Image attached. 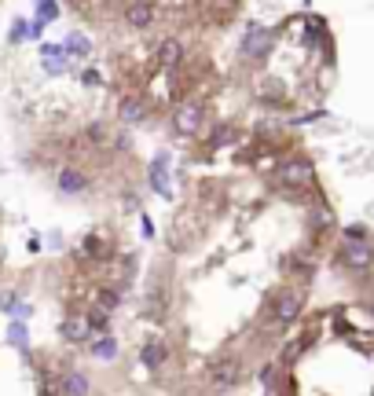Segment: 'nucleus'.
Returning a JSON list of instances; mask_svg holds the SVG:
<instances>
[{"mask_svg": "<svg viewBox=\"0 0 374 396\" xmlns=\"http://www.w3.org/2000/svg\"><path fill=\"white\" fill-rule=\"evenodd\" d=\"M272 48H275V30L253 23L250 30H246V37H242V48H239V51H242V59L261 62V59H268V56H272Z\"/></svg>", "mask_w": 374, "mask_h": 396, "instance_id": "5", "label": "nucleus"}, {"mask_svg": "<svg viewBox=\"0 0 374 396\" xmlns=\"http://www.w3.org/2000/svg\"><path fill=\"white\" fill-rule=\"evenodd\" d=\"M110 316H114V312H106V308H100V305H92L89 312H84V323H89L92 338H95V334H106V330H110Z\"/></svg>", "mask_w": 374, "mask_h": 396, "instance_id": "22", "label": "nucleus"}, {"mask_svg": "<svg viewBox=\"0 0 374 396\" xmlns=\"http://www.w3.org/2000/svg\"><path fill=\"white\" fill-rule=\"evenodd\" d=\"M59 393H62V396H89V393H92L89 374L78 371V367H67V371L59 374Z\"/></svg>", "mask_w": 374, "mask_h": 396, "instance_id": "16", "label": "nucleus"}, {"mask_svg": "<svg viewBox=\"0 0 374 396\" xmlns=\"http://www.w3.org/2000/svg\"><path fill=\"white\" fill-rule=\"evenodd\" d=\"M209 125V106L202 100H180L169 110V132L176 140H198Z\"/></svg>", "mask_w": 374, "mask_h": 396, "instance_id": "1", "label": "nucleus"}, {"mask_svg": "<svg viewBox=\"0 0 374 396\" xmlns=\"http://www.w3.org/2000/svg\"><path fill=\"white\" fill-rule=\"evenodd\" d=\"M40 62H45V73H67V67H70V56H67V48L62 45H45L40 48Z\"/></svg>", "mask_w": 374, "mask_h": 396, "instance_id": "19", "label": "nucleus"}, {"mask_svg": "<svg viewBox=\"0 0 374 396\" xmlns=\"http://www.w3.org/2000/svg\"><path fill=\"white\" fill-rule=\"evenodd\" d=\"M165 316H169V294H165V286L154 279L140 301V319H147V323H165Z\"/></svg>", "mask_w": 374, "mask_h": 396, "instance_id": "8", "label": "nucleus"}, {"mask_svg": "<svg viewBox=\"0 0 374 396\" xmlns=\"http://www.w3.org/2000/svg\"><path fill=\"white\" fill-rule=\"evenodd\" d=\"M81 84H84V89H100V84H103V73H100V70H81Z\"/></svg>", "mask_w": 374, "mask_h": 396, "instance_id": "28", "label": "nucleus"}, {"mask_svg": "<svg viewBox=\"0 0 374 396\" xmlns=\"http://www.w3.org/2000/svg\"><path fill=\"white\" fill-rule=\"evenodd\" d=\"M253 92H257V100H261L264 106H279V103H283V89L275 84V78L257 81V89H253Z\"/></svg>", "mask_w": 374, "mask_h": 396, "instance_id": "23", "label": "nucleus"}, {"mask_svg": "<svg viewBox=\"0 0 374 396\" xmlns=\"http://www.w3.org/2000/svg\"><path fill=\"white\" fill-rule=\"evenodd\" d=\"M312 180H316V169H312L308 158H286V162H279L275 173H272V184L279 191H290V195L312 187Z\"/></svg>", "mask_w": 374, "mask_h": 396, "instance_id": "2", "label": "nucleus"}, {"mask_svg": "<svg viewBox=\"0 0 374 396\" xmlns=\"http://www.w3.org/2000/svg\"><path fill=\"white\" fill-rule=\"evenodd\" d=\"M59 338L70 341V345H89L92 341V330L84 323V312H70L67 319L59 323Z\"/></svg>", "mask_w": 374, "mask_h": 396, "instance_id": "13", "label": "nucleus"}, {"mask_svg": "<svg viewBox=\"0 0 374 396\" xmlns=\"http://www.w3.org/2000/svg\"><path fill=\"white\" fill-rule=\"evenodd\" d=\"M154 19H158V8L151 0H129V4H125V23L132 30H151Z\"/></svg>", "mask_w": 374, "mask_h": 396, "instance_id": "14", "label": "nucleus"}, {"mask_svg": "<svg viewBox=\"0 0 374 396\" xmlns=\"http://www.w3.org/2000/svg\"><path fill=\"white\" fill-rule=\"evenodd\" d=\"M125 290H129V286H121V283H100V286L92 290V305H100V308H106V312H114V308L125 301Z\"/></svg>", "mask_w": 374, "mask_h": 396, "instance_id": "17", "label": "nucleus"}, {"mask_svg": "<svg viewBox=\"0 0 374 396\" xmlns=\"http://www.w3.org/2000/svg\"><path fill=\"white\" fill-rule=\"evenodd\" d=\"M191 239H195V228H191V213H180V217L169 224V235H165V246L169 253H184Z\"/></svg>", "mask_w": 374, "mask_h": 396, "instance_id": "12", "label": "nucleus"}, {"mask_svg": "<svg viewBox=\"0 0 374 396\" xmlns=\"http://www.w3.org/2000/svg\"><path fill=\"white\" fill-rule=\"evenodd\" d=\"M338 264H341V268H349V272H363V268H371V264H374V253H371L367 242H345V246H341V253H338Z\"/></svg>", "mask_w": 374, "mask_h": 396, "instance_id": "11", "label": "nucleus"}, {"mask_svg": "<svg viewBox=\"0 0 374 396\" xmlns=\"http://www.w3.org/2000/svg\"><path fill=\"white\" fill-rule=\"evenodd\" d=\"M8 345H15V349H30L26 319H12V327H8Z\"/></svg>", "mask_w": 374, "mask_h": 396, "instance_id": "25", "label": "nucleus"}, {"mask_svg": "<svg viewBox=\"0 0 374 396\" xmlns=\"http://www.w3.org/2000/svg\"><path fill=\"white\" fill-rule=\"evenodd\" d=\"M301 312H305V294H301V286H283V290L268 301V323H275V327L297 323Z\"/></svg>", "mask_w": 374, "mask_h": 396, "instance_id": "3", "label": "nucleus"}, {"mask_svg": "<svg viewBox=\"0 0 374 396\" xmlns=\"http://www.w3.org/2000/svg\"><path fill=\"white\" fill-rule=\"evenodd\" d=\"M81 253H84V257H78V261L95 264V268H103V264H114V257H117L114 242L106 239V235H100V231H89V235H84V239H81Z\"/></svg>", "mask_w": 374, "mask_h": 396, "instance_id": "7", "label": "nucleus"}, {"mask_svg": "<svg viewBox=\"0 0 374 396\" xmlns=\"http://www.w3.org/2000/svg\"><path fill=\"white\" fill-rule=\"evenodd\" d=\"M169 173H173V169H169V151H162L151 165H147V184H151L165 202H173V180H169Z\"/></svg>", "mask_w": 374, "mask_h": 396, "instance_id": "10", "label": "nucleus"}, {"mask_svg": "<svg viewBox=\"0 0 374 396\" xmlns=\"http://www.w3.org/2000/svg\"><path fill=\"white\" fill-rule=\"evenodd\" d=\"M165 360H169V345H165V341L151 338V341H143V345H140V363H143V367L162 371V367H165Z\"/></svg>", "mask_w": 374, "mask_h": 396, "instance_id": "18", "label": "nucleus"}, {"mask_svg": "<svg viewBox=\"0 0 374 396\" xmlns=\"http://www.w3.org/2000/svg\"><path fill=\"white\" fill-rule=\"evenodd\" d=\"M67 56H73V59H89V51H92V40L84 37V34H70L67 37Z\"/></svg>", "mask_w": 374, "mask_h": 396, "instance_id": "24", "label": "nucleus"}, {"mask_svg": "<svg viewBox=\"0 0 374 396\" xmlns=\"http://www.w3.org/2000/svg\"><path fill=\"white\" fill-rule=\"evenodd\" d=\"M206 382L213 389H235V385L242 382V356L239 352H220L217 360H209Z\"/></svg>", "mask_w": 374, "mask_h": 396, "instance_id": "4", "label": "nucleus"}, {"mask_svg": "<svg viewBox=\"0 0 374 396\" xmlns=\"http://www.w3.org/2000/svg\"><path fill=\"white\" fill-rule=\"evenodd\" d=\"M228 143H235V125L220 121V125H213L206 132V147H209V151H220V147H228Z\"/></svg>", "mask_w": 374, "mask_h": 396, "instance_id": "21", "label": "nucleus"}, {"mask_svg": "<svg viewBox=\"0 0 374 396\" xmlns=\"http://www.w3.org/2000/svg\"><path fill=\"white\" fill-rule=\"evenodd\" d=\"M158 62H162L165 70H180L187 62V48H184V40L180 37H165V40H158Z\"/></svg>", "mask_w": 374, "mask_h": 396, "instance_id": "15", "label": "nucleus"}, {"mask_svg": "<svg viewBox=\"0 0 374 396\" xmlns=\"http://www.w3.org/2000/svg\"><path fill=\"white\" fill-rule=\"evenodd\" d=\"M220 4H239V0H220Z\"/></svg>", "mask_w": 374, "mask_h": 396, "instance_id": "31", "label": "nucleus"}, {"mask_svg": "<svg viewBox=\"0 0 374 396\" xmlns=\"http://www.w3.org/2000/svg\"><path fill=\"white\" fill-rule=\"evenodd\" d=\"M89 352L95 360H103V363H110V360H117V338H110V334H100L95 341H89Z\"/></svg>", "mask_w": 374, "mask_h": 396, "instance_id": "20", "label": "nucleus"}, {"mask_svg": "<svg viewBox=\"0 0 374 396\" xmlns=\"http://www.w3.org/2000/svg\"><path fill=\"white\" fill-rule=\"evenodd\" d=\"M70 8H78V12H84V0H67Z\"/></svg>", "mask_w": 374, "mask_h": 396, "instance_id": "30", "label": "nucleus"}, {"mask_svg": "<svg viewBox=\"0 0 374 396\" xmlns=\"http://www.w3.org/2000/svg\"><path fill=\"white\" fill-rule=\"evenodd\" d=\"M92 187V176H89V169H81L78 162H62L59 165V173H56V191L59 195H84V191Z\"/></svg>", "mask_w": 374, "mask_h": 396, "instance_id": "6", "label": "nucleus"}, {"mask_svg": "<svg viewBox=\"0 0 374 396\" xmlns=\"http://www.w3.org/2000/svg\"><path fill=\"white\" fill-rule=\"evenodd\" d=\"M59 19V0H40V8H37V23L40 26H48V23H56Z\"/></svg>", "mask_w": 374, "mask_h": 396, "instance_id": "26", "label": "nucleus"}, {"mask_svg": "<svg viewBox=\"0 0 374 396\" xmlns=\"http://www.w3.org/2000/svg\"><path fill=\"white\" fill-rule=\"evenodd\" d=\"M147 117H151V103H147V95H140V92L121 95V103H117V121H121L125 128L143 125Z\"/></svg>", "mask_w": 374, "mask_h": 396, "instance_id": "9", "label": "nucleus"}, {"mask_svg": "<svg viewBox=\"0 0 374 396\" xmlns=\"http://www.w3.org/2000/svg\"><path fill=\"white\" fill-rule=\"evenodd\" d=\"M140 231H143V239H154V224L147 217V209H140Z\"/></svg>", "mask_w": 374, "mask_h": 396, "instance_id": "29", "label": "nucleus"}, {"mask_svg": "<svg viewBox=\"0 0 374 396\" xmlns=\"http://www.w3.org/2000/svg\"><path fill=\"white\" fill-rule=\"evenodd\" d=\"M367 224H349L345 228V242H367Z\"/></svg>", "mask_w": 374, "mask_h": 396, "instance_id": "27", "label": "nucleus"}]
</instances>
